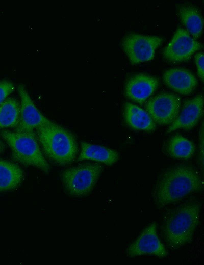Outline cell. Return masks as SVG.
Wrapping results in <instances>:
<instances>
[{"mask_svg":"<svg viewBox=\"0 0 204 265\" xmlns=\"http://www.w3.org/2000/svg\"><path fill=\"white\" fill-rule=\"evenodd\" d=\"M1 134L10 147L14 160L49 172V165L40 149L36 135L8 130H3Z\"/></svg>","mask_w":204,"mask_h":265,"instance_id":"cell-4","label":"cell"},{"mask_svg":"<svg viewBox=\"0 0 204 265\" xmlns=\"http://www.w3.org/2000/svg\"><path fill=\"white\" fill-rule=\"evenodd\" d=\"M158 86V80L145 74H137L131 77L125 85V93L130 99L143 103L149 97Z\"/></svg>","mask_w":204,"mask_h":265,"instance_id":"cell-12","label":"cell"},{"mask_svg":"<svg viewBox=\"0 0 204 265\" xmlns=\"http://www.w3.org/2000/svg\"><path fill=\"white\" fill-rule=\"evenodd\" d=\"M202 180L191 167L178 165L165 171L159 178L153 193L159 207L175 203L188 195L199 191Z\"/></svg>","mask_w":204,"mask_h":265,"instance_id":"cell-1","label":"cell"},{"mask_svg":"<svg viewBox=\"0 0 204 265\" xmlns=\"http://www.w3.org/2000/svg\"><path fill=\"white\" fill-rule=\"evenodd\" d=\"M200 210L199 203L190 200L167 214L162 226V233L169 248L178 249L191 240L198 224Z\"/></svg>","mask_w":204,"mask_h":265,"instance_id":"cell-2","label":"cell"},{"mask_svg":"<svg viewBox=\"0 0 204 265\" xmlns=\"http://www.w3.org/2000/svg\"><path fill=\"white\" fill-rule=\"evenodd\" d=\"M166 151L172 157L187 160L192 157L195 147L193 143L180 135H175L169 140Z\"/></svg>","mask_w":204,"mask_h":265,"instance_id":"cell-18","label":"cell"},{"mask_svg":"<svg viewBox=\"0 0 204 265\" xmlns=\"http://www.w3.org/2000/svg\"><path fill=\"white\" fill-rule=\"evenodd\" d=\"M18 91L21 104L20 117L15 127L16 132L35 135V130L53 123L38 110L23 84L18 85Z\"/></svg>","mask_w":204,"mask_h":265,"instance_id":"cell-7","label":"cell"},{"mask_svg":"<svg viewBox=\"0 0 204 265\" xmlns=\"http://www.w3.org/2000/svg\"><path fill=\"white\" fill-rule=\"evenodd\" d=\"M4 148V144L0 141V151H2Z\"/></svg>","mask_w":204,"mask_h":265,"instance_id":"cell-22","label":"cell"},{"mask_svg":"<svg viewBox=\"0 0 204 265\" xmlns=\"http://www.w3.org/2000/svg\"><path fill=\"white\" fill-rule=\"evenodd\" d=\"M163 40L158 36L130 34L123 38L122 46L131 63L136 64L152 60Z\"/></svg>","mask_w":204,"mask_h":265,"instance_id":"cell-6","label":"cell"},{"mask_svg":"<svg viewBox=\"0 0 204 265\" xmlns=\"http://www.w3.org/2000/svg\"><path fill=\"white\" fill-rule=\"evenodd\" d=\"M35 134L39 144L48 158L60 165L74 161L78 146L75 138L70 131L53 122L38 128Z\"/></svg>","mask_w":204,"mask_h":265,"instance_id":"cell-3","label":"cell"},{"mask_svg":"<svg viewBox=\"0 0 204 265\" xmlns=\"http://www.w3.org/2000/svg\"><path fill=\"white\" fill-rule=\"evenodd\" d=\"M103 170V166L99 163H86L64 170L61 176V180L69 194L83 196L92 190Z\"/></svg>","mask_w":204,"mask_h":265,"instance_id":"cell-5","label":"cell"},{"mask_svg":"<svg viewBox=\"0 0 204 265\" xmlns=\"http://www.w3.org/2000/svg\"><path fill=\"white\" fill-rule=\"evenodd\" d=\"M203 99L202 94L187 100L182 110L166 132L183 129H191L197 123L203 113Z\"/></svg>","mask_w":204,"mask_h":265,"instance_id":"cell-11","label":"cell"},{"mask_svg":"<svg viewBox=\"0 0 204 265\" xmlns=\"http://www.w3.org/2000/svg\"><path fill=\"white\" fill-rule=\"evenodd\" d=\"M126 253L130 257L144 255H152L160 257L167 256L166 249L157 235L156 223H152L143 230L129 246Z\"/></svg>","mask_w":204,"mask_h":265,"instance_id":"cell-9","label":"cell"},{"mask_svg":"<svg viewBox=\"0 0 204 265\" xmlns=\"http://www.w3.org/2000/svg\"><path fill=\"white\" fill-rule=\"evenodd\" d=\"M181 100L174 94L163 92L151 98L145 107L155 122L160 125L171 124L179 114Z\"/></svg>","mask_w":204,"mask_h":265,"instance_id":"cell-8","label":"cell"},{"mask_svg":"<svg viewBox=\"0 0 204 265\" xmlns=\"http://www.w3.org/2000/svg\"><path fill=\"white\" fill-rule=\"evenodd\" d=\"M124 113L125 122L130 127L146 131L155 130L156 124L149 114L138 106L127 103Z\"/></svg>","mask_w":204,"mask_h":265,"instance_id":"cell-15","label":"cell"},{"mask_svg":"<svg viewBox=\"0 0 204 265\" xmlns=\"http://www.w3.org/2000/svg\"><path fill=\"white\" fill-rule=\"evenodd\" d=\"M20 104L13 98H9L0 104V128L16 127L18 123Z\"/></svg>","mask_w":204,"mask_h":265,"instance_id":"cell-19","label":"cell"},{"mask_svg":"<svg viewBox=\"0 0 204 265\" xmlns=\"http://www.w3.org/2000/svg\"><path fill=\"white\" fill-rule=\"evenodd\" d=\"M23 179V171L17 165L0 159V191L16 188Z\"/></svg>","mask_w":204,"mask_h":265,"instance_id":"cell-16","label":"cell"},{"mask_svg":"<svg viewBox=\"0 0 204 265\" xmlns=\"http://www.w3.org/2000/svg\"><path fill=\"white\" fill-rule=\"evenodd\" d=\"M195 63L197 66V73L202 81H203V54L198 52L195 56Z\"/></svg>","mask_w":204,"mask_h":265,"instance_id":"cell-21","label":"cell"},{"mask_svg":"<svg viewBox=\"0 0 204 265\" xmlns=\"http://www.w3.org/2000/svg\"><path fill=\"white\" fill-rule=\"evenodd\" d=\"M178 15L188 33L198 38L202 33L203 22L199 11L190 5H183L178 9Z\"/></svg>","mask_w":204,"mask_h":265,"instance_id":"cell-17","label":"cell"},{"mask_svg":"<svg viewBox=\"0 0 204 265\" xmlns=\"http://www.w3.org/2000/svg\"><path fill=\"white\" fill-rule=\"evenodd\" d=\"M201 48V43L192 38L188 31L179 28L164 49L163 54L170 62H181L189 59Z\"/></svg>","mask_w":204,"mask_h":265,"instance_id":"cell-10","label":"cell"},{"mask_svg":"<svg viewBox=\"0 0 204 265\" xmlns=\"http://www.w3.org/2000/svg\"><path fill=\"white\" fill-rule=\"evenodd\" d=\"M118 159V153L113 149L85 142L81 143V151L78 161L91 160L112 165Z\"/></svg>","mask_w":204,"mask_h":265,"instance_id":"cell-14","label":"cell"},{"mask_svg":"<svg viewBox=\"0 0 204 265\" xmlns=\"http://www.w3.org/2000/svg\"><path fill=\"white\" fill-rule=\"evenodd\" d=\"M163 78L169 87L183 95L191 93L197 83L196 77L190 71L181 68H172L165 71Z\"/></svg>","mask_w":204,"mask_h":265,"instance_id":"cell-13","label":"cell"},{"mask_svg":"<svg viewBox=\"0 0 204 265\" xmlns=\"http://www.w3.org/2000/svg\"><path fill=\"white\" fill-rule=\"evenodd\" d=\"M14 88V84L10 81L3 80L0 82V104L12 92Z\"/></svg>","mask_w":204,"mask_h":265,"instance_id":"cell-20","label":"cell"}]
</instances>
